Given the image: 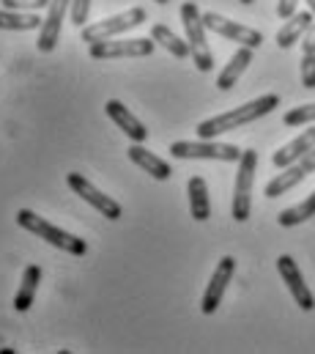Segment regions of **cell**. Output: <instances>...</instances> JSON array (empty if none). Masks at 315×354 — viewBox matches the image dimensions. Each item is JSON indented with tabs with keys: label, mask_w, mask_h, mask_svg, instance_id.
Listing matches in <instances>:
<instances>
[{
	"label": "cell",
	"mask_w": 315,
	"mask_h": 354,
	"mask_svg": "<svg viewBox=\"0 0 315 354\" xmlns=\"http://www.w3.org/2000/svg\"><path fill=\"white\" fill-rule=\"evenodd\" d=\"M274 107H280V96H277V93L258 96V99L241 104L236 110H228V113H220V115H214V118L200 121V124H198V138L214 140V138H220V135H225V132H233V129L244 127V124H252V121L269 115Z\"/></svg>",
	"instance_id": "1"
},
{
	"label": "cell",
	"mask_w": 315,
	"mask_h": 354,
	"mask_svg": "<svg viewBox=\"0 0 315 354\" xmlns=\"http://www.w3.org/2000/svg\"><path fill=\"white\" fill-rule=\"evenodd\" d=\"M17 225L25 228V231H30V234H36V236L44 239L47 245H52V248H58V250H64V253H69V256H85V253H88V242H85V239H79L75 234H69V231L52 225L50 220L39 217L33 209H19V212H17Z\"/></svg>",
	"instance_id": "2"
},
{
	"label": "cell",
	"mask_w": 315,
	"mask_h": 354,
	"mask_svg": "<svg viewBox=\"0 0 315 354\" xmlns=\"http://www.w3.org/2000/svg\"><path fill=\"white\" fill-rule=\"evenodd\" d=\"M181 22H184V30H187V41H189V50H192V64L200 69V72H211L214 69V55H211V47L206 41V22H203V11L189 0L181 6Z\"/></svg>",
	"instance_id": "3"
},
{
	"label": "cell",
	"mask_w": 315,
	"mask_h": 354,
	"mask_svg": "<svg viewBox=\"0 0 315 354\" xmlns=\"http://www.w3.org/2000/svg\"><path fill=\"white\" fill-rule=\"evenodd\" d=\"M255 171H258V151L244 149V154H241V160H238L236 187H233V206H231V214H233L236 223H247V220H249Z\"/></svg>",
	"instance_id": "4"
},
{
	"label": "cell",
	"mask_w": 315,
	"mask_h": 354,
	"mask_svg": "<svg viewBox=\"0 0 315 354\" xmlns=\"http://www.w3.org/2000/svg\"><path fill=\"white\" fill-rule=\"evenodd\" d=\"M170 154L175 160H220V162H238L241 149L233 143H214V140H175L170 143Z\"/></svg>",
	"instance_id": "5"
},
{
	"label": "cell",
	"mask_w": 315,
	"mask_h": 354,
	"mask_svg": "<svg viewBox=\"0 0 315 354\" xmlns=\"http://www.w3.org/2000/svg\"><path fill=\"white\" fill-rule=\"evenodd\" d=\"M146 19H149L146 8L135 6V8L124 11V14H115V17L102 19V22H96V25H85V28H82V41H85V44L110 41V39H115V36H121V33H126V30L143 25Z\"/></svg>",
	"instance_id": "6"
},
{
	"label": "cell",
	"mask_w": 315,
	"mask_h": 354,
	"mask_svg": "<svg viewBox=\"0 0 315 354\" xmlns=\"http://www.w3.org/2000/svg\"><path fill=\"white\" fill-rule=\"evenodd\" d=\"M154 39H121V41H99L88 44V55L93 61H115V58H149L154 53Z\"/></svg>",
	"instance_id": "7"
},
{
	"label": "cell",
	"mask_w": 315,
	"mask_h": 354,
	"mask_svg": "<svg viewBox=\"0 0 315 354\" xmlns=\"http://www.w3.org/2000/svg\"><path fill=\"white\" fill-rule=\"evenodd\" d=\"M203 22H206V28H209L211 33H217V36H222V39H228V41H236L238 47H252V50H258V47L263 44V33H260V30L247 28V25H238V22L228 19V17H220V14H214V11H206V14H203Z\"/></svg>",
	"instance_id": "8"
},
{
	"label": "cell",
	"mask_w": 315,
	"mask_h": 354,
	"mask_svg": "<svg viewBox=\"0 0 315 354\" xmlns=\"http://www.w3.org/2000/svg\"><path fill=\"white\" fill-rule=\"evenodd\" d=\"M66 184L77 192L85 203H90L99 214H104L107 220H121V214H124L121 203H118V201H113L110 195H104L99 187H93V184L82 176V174H69V176H66Z\"/></svg>",
	"instance_id": "9"
},
{
	"label": "cell",
	"mask_w": 315,
	"mask_h": 354,
	"mask_svg": "<svg viewBox=\"0 0 315 354\" xmlns=\"http://www.w3.org/2000/svg\"><path fill=\"white\" fill-rule=\"evenodd\" d=\"M233 274H236V259H233V256H225V259L217 264L211 280H209V286H206V291H203V299H200V310H203L206 316L217 313V308H220V302H222V297H225V288H228V283L233 280Z\"/></svg>",
	"instance_id": "10"
},
{
	"label": "cell",
	"mask_w": 315,
	"mask_h": 354,
	"mask_svg": "<svg viewBox=\"0 0 315 354\" xmlns=\"http://www.w3.org/2000/svg\"><path fill=\"white\" fill-rule=\"evenodd\" d=\"M66 8H72V0H50L44 25L39 28V41H36V50H39V53H52V50L58 47L61 33H64Z\"/></svg>",
	"instance_id": "11"
},
{
	"label": "cell",
	"mask_w": 315,
	"mask_h": 354,
	"mask_svg": "<svg viewBox=\"0 0 315 354\" xmlns=\"http://www.w3.org/2000/svg\"><path fill=\"white\" fill-rule=\"evenodd\" d=\"M277 272H280V277L285 280V286H288V291H291L294 302H296L302 310H313L315 308L313 291L307 288V283H305V277H302L299 264H296L291 256H280V259H277Z\"/></svg>",
	"instance_id": "12"
},
{
	"label": "cell",
	"mask_w": 315,
	"mask_h": 354,
	"mask_svg": "<svg viewBox=\"0 0 315 354\" xmlns=\"http://www.w3.org/2000/svg\"><path fill=\"white\" fill-rule=\"evenodd\" d=\"M104 113L110 115V121H113V124H115L132 143H146V140H149V129L143 127L140 118H135V115L129 113V107H126L124 102L110 99V102L104 104Z\"/></svg>",
	"instance_id": "13"
},
{
	"label": "cell",
	"mask_w": 315,
	"mask_h": 354,
	"mask_svg": "<svg viewBox=\"0 0 315 354\" xmlns=\"http://www.w3.org/2000/svg\"><path fill=\"white\" fill-rule=\"evenodd\" d=\"M313 22H315V17L310 8H307V11H296L294 17H288L285 25L277 30V47H280V50H288V47H294L296 41H302V36L313 28Z\"/></svg>",
	"instance_id": "14"
},
{
	"label": "cell",
	"mask_w": 315,
	"mask_h": 354,
	"mask_svg": "<svg viewBox=\"0 0 315 354\" xmlns=\"http://www.w3.org/2000/svg\"><path fill=\"white\" fill-rule=\"evenodd\" d=\"M126 154H129V160H132L137 168H143L149 176H154L157 181H167V178L173 176L170 162H164V160H162V157H157L154 151L143 149V143H132Z\"/></svg>",
	"instance_id": "15"
},
{
	"label": "cell",
	"mask_w": 315,
	"mask_h": 354,
	"mask_svg": "<svg viewBox=\"0 0 315 354\" xmlns=\"http://www.w3.org/2000/svg\"><path fill=\"white\" fill-rule=\"evenodd\" d=\"M310 149H315V129H305V132H302V135H296L291 143H285L280 151H274L271 162L283 171V168H288V165L299 162Z\"/></svg>",
	"instance_id": "16"
},
{
	"label": "cell",
	"mask_w": 315,
	"mask_h": 354,
	"mask_svg": "<svg viewBox=\"0 0 315 354\" xmlns=\"http://www.w3.org/2000/svg\"><path fill=\"white\" fill-rule=\"evenodd\" d=\"M307 176H310V171H307V165L299 160V162L283 168V174H277V176L271 178V181L266 184L263 195H266V198H280V195H285L288 189H294L296 184H302Z\"/></svg>",
	"instance_id": "17"
},
{
	"label": "cell",
	"mask_w": 315,
	"mask_h": 354,
	"mask_svg": "<svg viewBox=\"0 0 315 354\" xmlns=\"http://www.w3.org/2000/svg\"><path fill=\"white\" fill-rule=\"evenodd\" d=\"M187 195H189V212L198 223H206L211 217V201H209V184L203 176H192L187 181Z\"/></svg>",
	"instance_id": "18"
},
{
	"label": "cell",
	"mask_w": 315,
	"mask_h": 354,
	"mask_svg": "<svg viewBox=\"0 0 315 354\" xmlns=\"http://www.w3.org/2000/svg\"><path fill=\"white\" fill-rule=\"evenodd\" d=\"M39 283H41V266L39 264H28L22 272V280H19V288L14 294V308L19 313L30 310L33 299H36V291H39Z\"/></svg>",
	"instance_id": "19"
},
{
	"label": "cell",
	"mask_w": 315,
	"mask_h": 354,
	"mask_svg": "<svg viewBox=\"0 0 315 354\" xmlns=\"http://www.w3.org/2000/svg\"><path fill=\"white\" fill-rule=\"evenodd\" d=\"M252 47H238L236 53L231 55V61H228V66L220 72V77H217V88L220 91H231L236 86L238 80H241V75L247 72V66L252 64Z\"/></svg>",
	"instance_id": "20"
},
{
	"label": "cell",
	"mask_w": 315,
	"mask_h": 354,
	"mask_svg": "<svg viewBox=\"0 0 315 354\" xmlns=\"http://www.w3.org/2000/svg\"><path fill=\"white\" fill-rule=\"evenodd\" d=\"M44 19L39 17V11H11V8H0V30H36L41 28Z\"/></svg>",
	"instance_id": "21"
},
{
	"label": "cell",
	"mask_w": 315,
	"mask_h": 354,
	"mask_svg": "<svg viewBox=\"0 0 315 354\" xmlns=\"http://www.w3.org/2000/svg\"><path fill=\"white\" fill-rule=\"evenodd\" d=\"M151 39L157 41L159 47H164L173 58L184 61V58H192V50H189V41H184L181 36H175L167 25H154L151 28Z\"/></svg>",
	"instance_id": "22"
},
{
	"label": "cell",
	"mask_w": 315,
	"mask_h": 354,
	"mask_svg": "<svg viewBox=\"0 0 315 354\" xmlns=\"http://www.w3.org/2000/svg\"><path fill=\"white\" fill-rule=\"evenodd\" d=\"M310 217H315V192H310V195H307L302 203H296V206H291V209L280 212L277 223H280L283 228H296V225L307 223Z\"/></svg>",
	"instance_id": "23"
},
{
	"label": "cell",
	"mask_w": 315,
	"mask_h": 354,
	"mask_svg": "<svg viewBox=\"0 0 315 354\" xmlns=\"http://www.w3.org/2000/svg\"><path fill=\"white\" fill-rule=\"evenodd\" d=\"M310 121H315V102H310V104H299V107L288 110L285 118H283L285 127H302V124H310Z\"/></svg>",
	"instance_id": "24"
},
{
	"label": "cell",
	"mask_w": 315,
	"mask_h": 354,
	"mask_svg": "<svg viewBox=\"0 0 315 354\" xmlns=\"http://www.w3.org/2000/svg\"><path fill=\"white\" fill-rule=\"evenodd\" d=\"M3 8H11V11H41V8H50V0H3Z\"/></svg>",
	"instance_id": "25"
},
{
	"label": "cell",
	"mask_w": 315,
	"mask_h": 354,
	"mask_svg": "<svg viewBox=\"0 0 315 354\" xmlns=\"http://www.w3.org/2000/svg\"><path fill=\"white\" fill-rule=\"evenodd\" d=\"M302 86L315 88V53H302Z\"/></svg>",
	"instance_id": "26"
},
{
	"label": "cell",
	"mask_w": 315,
	"mask_h": 354,
	"mask_svg": "<svg viewBox=\"0 0 315 354\" xmlns=\"http://www.w3.org/2000/svg\"><path fill=\"white\" fill-rule=\"evenodd\" d=\"M88 11H90V0H72V22L77 25L79 30L88 22Z\"/></svg>",
	"instance_id": "27"
},
{
	"label": "cell",
	"mask_w": 315,
	"mask_h": 354,
	"mask_svg": "<svg viewBox=\"0 0 315 354\" xmlns=\"http://www.w3.org/2000/svg\"><path fill=\"white\" fill-rule=\"evenodd\" d=\"M296 8H299V0H280L277 3V17L280 19H288V17L296 14Z\"/></svg>",
	"instance_id": "28"
},
{
	"label": "cell",
	"mask_w": 315,
	"mask_h": 354,
	"mask_svg": "<svg viewBox=\"0 0 315 354\" xmlns=\"http://www.w3.org/2000/svg\"><path fill=\"white\" fill-rule=\"evenodd\" d=\"M302 53H315V22H313V28L302 36Z\"/></svg>",
	"instance_id": "29"
},
{
	"label": "cell",
	"mask_w": 315,
	"mask_h": 354,
	"mask_svg": "<svg viewBox=\"0 0 315 354\" xmlns=\"http://www.w3.org/2000/svg\"><path fill=\"white\" fill-rule=\"evenodd\" d=\"M307 8L313 11V17H315V0H307Z\"/></svg>",
	"instance_id": "30"
},
{
	"label": "cell",
	"mask_w": 315,
	"mask_h": 354,
	"mask_svg": "<svg viewBox=\"0 0 315 354\" xmlns=\"http://www.w3.org/2000/svg\"><path fill=\"white\" fill-rule=\"evenodd\" d=\"M241 3H244V6H252V3H255V0H241Z\"/></svg>",
	"instance_id": "31"
},
{
	"label": "cell",
	"mask_w": 315,
	"mask_h": 354,
	"mask_svg": "<svg viewBox=\"0 0 315 354\" xmlns=\"http://www.w3.org/2000/svg\"><path fill=\"white\" fill-rule=\"evenodd\" d=\"M154 3H159V6H164V3H170V0H154Z\"/></svg>",
	"instance_id": "32"
}]
</instances>
